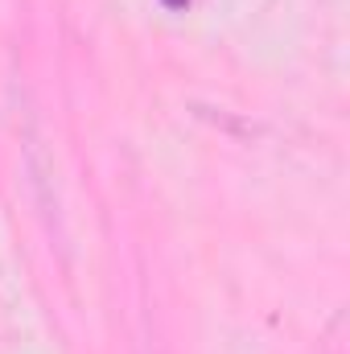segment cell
Wrapping results in <instances>:
<instances>
[{
  "label": "cell",
  "mask_w": 350,
  "mask_h": 354,
  "mask_svg": "<svg viewBox=\"0 0 350 354\" xmlns=\"http://www.w3.org/2000/svg\"><path fill=\"white\" fill-rule=\"evenodd\" d=\"M165 4H174V8H181V4H185V0H165Z\"/></svg>",
  "instance_id": "1"
}]
</instances>
